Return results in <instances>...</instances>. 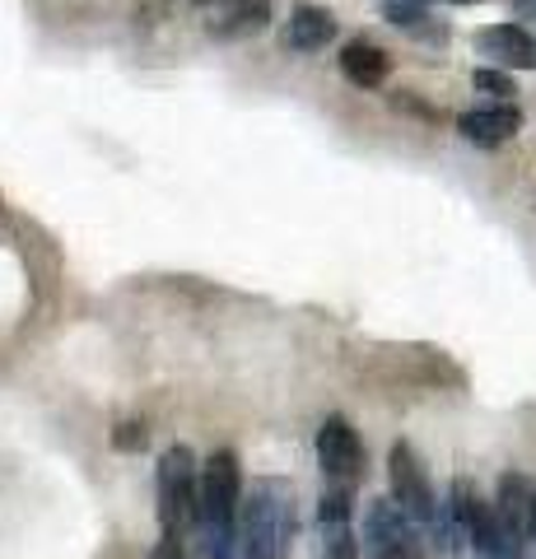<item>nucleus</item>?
Returning <instances> with one entry per match:
<instances>
[{"instance_id": "15", "label": "nucleus", "mask_w": 536, "mask_h": 559, "mask_svg": "<svg viewBox=\"0 0 536 559\" xmlns=\"http://www.w3.org/2000/svg\"><path fill=\"white\" fill-rule=\"evenodd\" d=\"M383 14L396 28H410V33H425L429 28V14L420 0H383Z\"/></svg>"}, {"instance_id": "7", "label": "nucleus", "mask_w": 536, "mask_h": 559, "mask_svg": "<svg viewBox=\"0 0 536 559\" xmlns=\"http://www.w3.org/2000/svg\"><path fill=\"white\" fill-rule=\"evenodd\" d=\"M318 466L322 476L341 485V489H355V480L365 476V443H359L355 425L345 415H326L322 429H318Z\"/></svg>"}, {"instance_id": "3", "label": "nucleus", "mask_w": 536, "mask_h": 559, "mask_svg": "<svg viewBox=\"0 0 536 559\" xmlns=\"http://www.w3.org/2000/svg\"><path fill=\"white\" fill-rule=\"evenodd\" d=\"M196 495H201V466L192 448H168L159 457V522L168 536L196 527Z\"/></svg>"}, {"instance_id": "20", "label": "nucleus", "mask_w": 536, "mask_h": 559, "mask_svg": "<svg viewBox=\"0 0 536 559\" xmlns=\"http://www.w3.org/2000/svg\"><path fill=\"white\" fill-rule=\"evenodd\" d=\"M453 5H476V0H453Z\"/></svg>"}, {"instance_id": "18", "label": "nucleus", "mask_w": 536, "mask_h": 559, "mask_svg": "<svg viewBox=\"0 0 536 559\" xmlns=\"http://www.w3.org/2000/svg\"><path fill=\"white\" fill-rule=\"evenodd\" d=\"M150 559H192V555L182 550V540H178V536H164L159 546H154V555H150Z\"/></svg>"}, {"instance_id": "10", "label": "nucleus", "mask_w": 536, "mask_h": 559, "mask_svg": "<svg viewBox=\"0 0 536 559\" xmlns=\"http://www.w3.org/2000/svg\"><path fill=\"white\" fill-rule=\"evenodd\" d=\"M495 509H499V518L509 522V532L523 540V546H536V489H532L527 476H517V471L499 476Z\"/></svg>"}, {"instance_id": "16", "label": "nucleus", "mask_w": 536, "mask_h": 559, "mask_svg": "<svg viewBox=\"0 0 536 559\" xmlns=\"http://www.w3.org/2000/svg\"><path fill=\"white\" fill-rule=\"evenodd\" d=\"M472 84H476L480 94H495V98H509V94H517V90H513V75H509V70H495V66H480L476 75H472Z\"/></svg>"}, {"instance_id": "8", "label": "nucleus", "mask_w": 536, "mask_h": 559, "mask_svg": "<svg viewBox=\"0 0 536 559\" xmlns=\"http://www.w3.org/2000/svg\"><path fill=\"white\" fill-rule=\"evenodd\" d=\"M196 14L205 33H215V38H243V33L266 28L271 0H196Z\"/></svg>"}, {"instance_id": "4", "label": "nucleus", "mask_w": 536, "mask_h": 559, "mask_svg": "<svg viewBox=\"0 0 536 559\" xmlns=\"http://www.w3.org/2000/svg\"><path fill=\"white\" fill-rule=\"evenodd\" d=\"M238 503H243V471L229 448L215 452L211 462L201 466V495H196V522L205 527H234Z\"/></svg>"}, {"instance_id": "19", "label": "nucleus", "mask_w": 536, "mask_h": 559, "mask_svg": "<svg viewBox=\"0 0 536 559\" xmlns=\"http://www.w3.org/2000/svg\"><path fill=\"white\" fill-rule=\"evenodd\" d=\"M513 10L523 14V20H536V0H513Z\"/></svg>"}, {"instance_id": "9", "label": "nucleus", "mask_w": 536, "mask_h": 559, "mask_svg": "<svg viewBox=\"0 0 536 559\" xmlns=\"http://www.w3.org/2000/svg\"><path fill=\"white\" fill-rule=\"evenodd\" d=\"M476 51L495 70H536V33L523 24H495L476 33Z\"/></svg>"}, {"instance_id": "12", "label": "nucleus", "mask_w": 536, "mask_h": 559, "mask_svg": "<svg viewBox=\"0 0 536 559\" xmlns=\"http://www.w3.org/2000/svg\"><path fill=\"white\" fill-rule=\"evenodd\" d=\"M336 61H341V75L350 80L355 90H378V84L392 75V57L378 43H365V38L345 43Z\"/></svg>"}, {"instance_id": "6", "label": "nucleus", "mask_w": 536, "mask_h": 559, "mask_svg": "<svg viewBox=\"0 0 536 559\" xmlns=\"http://www.w3.org/2000/svg\"><path fill=\"white\" fill-rule=\"evenodd\" d=\"M365 555L369 559H420L425 536L392 499H373L365 509Z\"/></svg>"}, {"instance_id": "2", "label": "nucleus", "mask_w": 536, "mask_h": 559, "mask_svg": "<svg viewBox=\"0 0 536 559\" xmlns=\"http://www.w3.org/2000/svg\"><path fill=\"white\" fill-rule=\"evenodd\" d=\"M448 513H453L462 540L476 550V559H527V546L509 532L495 503H486L472 489V480H453L448 489Z\"/></svg>"}, {"instance_id": "1", "label": "nucleus", "mask_w": 536, "mask_h": 559, "mask_svg": "<svg viewBox=\"0 0 536 559\" xmlns=\"http://www.w3.org/2000/svg\"><path fill=\"white\" fill-rule=\"evenodd\" d=\"M294 540V495L281 480H257L238 503L224 559H281Z\"/></svg>"}, {"instance_id": "13", "label": "nucleus", "mask_w": 536, "mask_h": 559, "mask_svg": "<svg viewBox=\"0 0 536 559\" xmlns=\"http://www.w3.org/2000/svg\"><path fill=\"white\" fill-rule=\"evenodd\" d=\"M336 38V14L326 5H294L289 10V28H285V43L294 51H322L326 43Z\"/></svg>"}, {"instance_id": "11", "label": "nucleus", "mask_w": 536, "mask_h": 559, "mask_svg": "<svg viewBox=\"0 0 536 559\" xmlns=\"http://www.w3.org/2000/svg\"><path fill=\"white\" fill-rule=\"evenodd\" d=\"M457 131L472 140V145H504V140H513L517 131H523V112L513 108V103H495V108H472L457 117Z\"/></svg>"}, {"instance_id": "17", "label": "nucleus", "mask_w": 536, "mask_h": 559, "mask_svg": "<svg viewBox=\"0 0 536 559\" xmlns=\"http://www.w3.org/2000/svg\"><path fill=\"white\" fill-rule=\"evenodd\" d=\"M145 443H150L145 425H117L112 429V448L117 452H145Z\"/></svg>"}, {"instance_id": "5", "label": "nucleus", "mask_w": 536, "mask_h": 559, "mask_svg": "<svg viewBox=\"0 0 536 559\" xmlns=\"http://www.w3.org/2000/svg\"><path fill=\"white\" fill-rule=\"evenodd\" d=\"M388 480H392V503L402 509L415 527H429L439 518V499H434V485H429L420 457H415L410 443H392L388 452Z\"/></svg>"}, {"instance_id": "14", "label": "nucleus", "mask_w": 536, "mask_h": 559, "mask_svg": "<svg viewBox=\"0 0 536 559\" xmlns=\"http://www.w3.org/2000/svg\"><path fill=\"white\" fill-rule=\"evenodd\" d=\"M318 559H359V536L350 527V518L318 522Z\"/></svg>"}]
</instances>
